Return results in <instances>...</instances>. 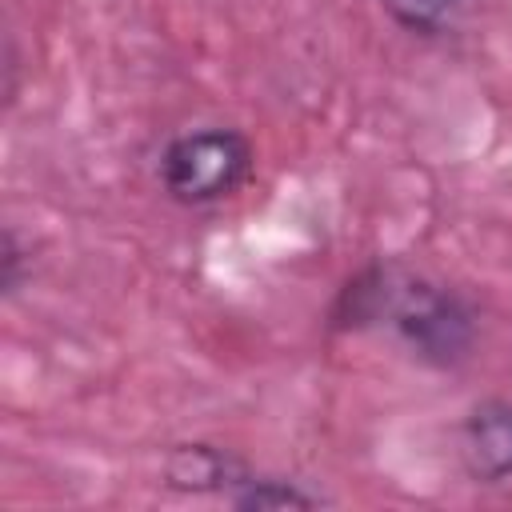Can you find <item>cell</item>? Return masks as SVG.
<instances>
[{"label": "cell", "mask_w": 512, "mask_h": 512, "mask_svg": "<svg viewBox=\"0 0 512 512\" xmlns=\"http://www.w3.org/2000/svg\"><path fill=\"white\" fill-rule=\"evenodd\" d=\"M228 500L236 508H256V512H264V508H316V504H324L316 492L300 488L296 480H272V476H244L228 492Z\"/></svg>", "instance_id": "5"}, {"label": "cell", "mask_w": 512, "mask_h": 512, "mask_svg": "<svg viewBox=\"0 0 512 512\" xmlns=\"http://www.w3.org/2000/svg\"><path fill=\"white\" fill-rule=\"evenodd\" d=\"M460 456L476 480L512 476V400H484L468 412L460 428Z\"/></svg>", "instance_id": "3"}, {"label": "cell", "mask_w": 512, "mask_h": 512, "mask_svg": "<svg viewBox=\"0 0 512 512\" xmlns=\"http://www.w3.org/2000/svg\"><path fill=\"white\" fill-rule=\"evenodd\" d=\"M20 256H24V252L16 248V236H12V232H4V276H0V284H4V292H8V296H12V292L20 288V280H24V276H20V264H24Z\"/></svg>", "instance_id": "7"}, {"label": "cell", "mask_w": 512, "mask_h": 512, "mask_svg": "<svg viewBox=\"0 0 512 512\" xmlns=\"http://www.w3.org/2000/svg\"><path fill=\"white\" fill-rule=\"evenodd\" d=\"M368 324H388L412 356L436 368L460 364L476 344V312L460 292L384 264L352 276L332 304V328Z\"/></svg>", "instance_id": "1"}, {"label": "cell", "mask_w": 512, "mask_h": 512, "mask_svg": "<svg viewBox=\"0 0 512 512\" xmlns=\"http://www.w3.org/2000/svg\"><path fill=\"white\" fill-rule=\"evenodd\" d=\"M380 4L404 32H420V36L444 32L464 8V0H380Z\"/></svg>", "instance_id": "6"}, {"label": "cell", "mask_w": 512, "mask_h": 512, "mask_svg": "<svg viewBox=\"0 0 512 512\" xmlns=\"http://www.w3.org/2000/svg\"><path fill=\"white\" fill-rule=\"evenodd\" d=\"M252 140L236 128H196L176 136L160 156L164 192L180 204H212L252 176Z\"/></svg>", "instance_id": "2"}, {"label": "cell", "mask_w": 512, "mask_h": 512, "mask_svg": "<svg viewBox=\"0 0 512 512\" xmlns=\"http://www.w3.org/2000/svg\"><path fill=\"white\" fill-rule=\"evenodd\" d=\"M164 476L180 492H216V488H236L248 472L236 456L212 448V444H176L164 460Z\"/></svg>", "instance_id": "4"}]
</instances>
